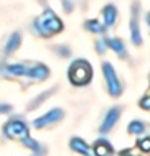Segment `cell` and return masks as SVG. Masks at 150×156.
I'll return each instance as SVG.
<instances>
[{
  "label": "cell",
  "instance_id": "cell-1",
  "mask_svg": "<svg viewBox=\"0 0 150 156\" xmlns=\"http://www.w3.org/2000/svg\"><path fill=\"white\" fill-rule=\"evenodd\" d=\"M63 30V23L51 10H46L45 13L36 16L33 22V31L41 38H50Z\"/></svg>",
  "mask_w": 150,
  "mask_h": 156
},
{
  "label": "cell",
  "instance_id": "cell-2",
  "mask_svg": "<svg viewBox=\"0 0 150 156\" xmlns=\"http://www.w3.org/2000/svg\"><path fill=\"white\" fill-rule=\"evenodd\" d=\"M68 77L74 86H86L92 77V69L86 59H76L68 69Z\"/></svg>",
  "mask_w": 150,
  "mask_h": 156
},
{
  "label": "cell",
  "instance_id": "cell-3",
  "mask_svg": "<svg viewBox=\"0 0 150 156\" xmlns=\"http://www.w3.org/2000/svg\"><path fill=\"white\" fill-rule=\"evenodd\" d=\"M2 132H3V136L7 140H12V141H21L27 136H30L28 125L21 117H13V119L5 122Z\"/></svg>",
  "mask_w": 150,
  "mask_h": 156
},
{
  "label": "cell",
  "instance_id": "cell-4",
  "mask_svg": "<svg viewBox=\"0 0 150 156\" xmlns=\"http://www.w3.org/2000/svg\"><path fill=\"white\" fill-rule=\"evenodd\" d=\"M102 73H104L106 87H107V90H109V94L114 95V97L121 95V92H122V84H121V81L117 79V74H115L114 67L111 66L109 62H104V64H102Z\"/></svg>",
  "mask_w": 150,
  "mask_h": 156
},
{
  "label": "cell",
  "instance_id": "cell-5",
  "mask_svg": "<svg viewBox=\"0 0 150 156\" xmlns=\"http://www.w3.org/2000/svg\"><path fill=\"white\" fill-rule=\"evenodd\" d=\"M64 117V112L61 108H53V110L46 112L45 115L38 117V119L33 120V126L36 130H43V128H48V126H53L56 125L58 122H61Z\"/></svg>",
  "mask_w": 150,
  "mask_h": 156
},
{
  "label": "cell",
  "instance_id": "cell-6",
  "mask_svg": "<svg viewBox=\"0 0 150 156\" xmlns=\"http://www.w3.org/2000/svg\"><path fill=\"white\" fill-rule=\"evenodd\" d=\"M50 76V69L41 62H32L30 64V73H28V79L33 82H43L45 79H48Z\"/></svg>",
  "mask_w": 150,
  "mask_h": 156
},
{
  "label": "cell",
  "instance_id": "cell-7",
  "mask_svg": "<svg viewBox=\"0 0 150 156\" xmlns=\"http://www.w3.org/2000/svg\"><path fill=\"white\" fill-rule=\"evenodd\" d=\"M119 115H121V108H119V107L111 108V110L107 112V115H106L104 122H102V125H101V133H107L109 130H112L114 125L117 123V120H119Z\"/></svg>",
  "mask_w": 150,
  "mask_h": 156
},
{
  "label": "cell",
  "instance_id": "cell-8",
  "mask_svg": "<svg viewBox=\"0 0 150 156\" xmlns=\"http://www.w3.org/2000/svg\"><path fill=\"white\" fill-rule=\"evenodd\" d=\"M69 148L74 151V153H78V154H83V156H92L91 146H89L88 143L83 140V138H78V136L71 138V140H69Z\"/></svg>",
  "mask_w": 150,
  "mask_h": 156
},
{
  "label": "cell",
  "instance_id": "cell-9",
  "mask_svg": "<svg viewBox=\"0 0 150 156\" xmlns=\"http://www.w3.org/2000/svg\"><path fill=\"white\" fill-rule=\"evenodd\" d=\"M91 150H92V156H114V148L107 140H97Z\"/></svg>",
  "mask_w": 150,
  "mask_h": 156
},
{
  "label": "cell",
  "instance_id": "cell-10",
  "mask_svg": "<svg viewBox=\"0 0 150 156\" xmlns=\"http://www.w3.org/2000/svg\"><path fill=\"white\" fill-rule=\"evenodd\" d=\"M20 44H21V35L18 31H15V33H12L10 36H8V40H7V43H5V48H3V53H5V56H12L17 49L20 48Z\"/></svg>",
  "mask_w": 150,
  "mask_h": 156
},
{
  "label": "cell",
  "instance_id": "cell-11",
  "mask_svg": "<svg viewBox=\"0 0 150 156\" xmlns=\"http://www.w3.org/2000/svg\"><path fill=\"white\" fill-rule=\"evenodd\" d=\"M51 92H53V90H45L43 94H40V95H38L36 99H33L32 102H30V105H28V110H33V108H38V107H40V105H41V104L45 102V100H46V99H48V97L51 95Z\"/></svg>",
  "mask_w": 150,
  "mask_h": 156
},
{
  "label": "cell",
  "instance_id": "cell-12",
  "mask_svg": "<svg viewBox=\"0 0 150 156\" xmlns=\"http://www.w3.org/2000/svg\"><path fill=\"white\" fill-rule=\"evenodd\" d=\"M107 44H109L121 58L126 56V48H124V43H122L121 40H109V41H107Z\"/></svg>",
  "mask_w": 150,
  "mask_h": 156
},
{
  "label": "cell",
  "instance_id": "cell-13",
  "mask_svg": "<svg viewBox=\"0 0 150 156\" xmlns=\"http://www.w3.org/2000/svg\"><path fill=\"white\" fill-rule=\"evenodd\" d=\"M104 20H106V25L111 27L114 22H115V8L114 7H106L104 8Z\"/></svg>",
  "mask_w": 150,
  "mask_h": 156
},
{
  "label": "cell",
  "instance_id": "cell-14",
  "mask_svg": "<svg viewBox=\"0 0 150 156\" xmlns=\"http://www.w3.org/2000/svg\"><path fill=\"white\" fill-rule=\"evenodd\" d=\"M86 28L92 33H102L104 31V27L97 22V20H91V22H86Z\"/></svg>",
  "mask_w": 150,
  "mask_h": 156
},
{
  "label": "cell",
  "instance_id": "cell-15",
  "mask_svg": "<svg viewBox=\"0 0 150 156\" xmlns=\"http://www.w3.org/2000/svg\"><path fill=\"white\" fill-rule=\"evenodd\" d=\"M144 128H145L144 123H140V122H132V123L129 125V133H132V135L144 133Z\"/></svg>",
  "mask_w": 150,
  "mask_h": 156
},
{
  "label": "cell",
  "instance_id": "cell-16",
  "mask_svg": "<svg viewBox=\"0 0 150 156\" xmlns=\"http://www.w3.org/2000/svg\"><path fill=\"white\" fill-rule=\"evenodd\" d=\"M139 150L140 151H144V153H148L150 151V136H147V138H142V140H139Z\"/></svg>",
  "mask_w": 150,
  "mask_h": 156
},
{
  "label": "cell",
  "instance_id": "cell-17",
  "mask_svg": "<svg viewBox=\"0 0 150 156\" xmlns=\"http://www.w3.org/2000/svg\"><path fill=\"white\" fill-rule=\"evenodd\" d=\"M54 51H56L58 56H61V58H68L71 54V51H69V48H68V46H56V48H54Z\"/></svg>",
  "mask_w": 150,
  "mask_h": 156
},
{
  "label": "cell",
  "instance_id": "cell-18",
  "mask_svg": "<svg viewBox=\"0 0 150 156\" xmlns=\"http://www.w3.org/2000/svg\"><path fill=\"white\" fill-rule=\"evenodd\" d=\"M10 112H12L10 104H0V115H2V113H10Z\"/></svg>",
  "mask_w": 150,
  "mask_h": 156
},
{
  "label": "cell",
  "instance_id": "cell-19",
  "mask_svg": "<svg viewBox=\"0 0 150 156\" xmlns=\"http://www.w3.org/2000/svg\"><path fill=\"white\" fill-rule=\"evenodd\" d=\"M96 48H97V51H99V53H102L106 49V43H104V41H97Z\"/></svg>",
  "mask_w": 150,
  "mask_h": 156
},
{
  "label": "cell",
  "instance_id": "cell-20",
  "mask_svg": "<svg viewBox=\"0 0 150 156\" xmlns=\"http://www.w3.org/2000/svg\"><path fill=\"white\" fill-rule=\"evenodd\" d=\"M63 3H64V10H66V12H69L71 10V0H63Z\"/></svg>",
  "mask_w": 150,
  "mask_h": 156
},
{
  "label": "cell",
  "instance_id": "cell-21",
  "mask_svg": "<svg viewBox=\"0 0 150 156\" xmlns=\"http://www.w3.org/2000/svg\"><path fill=\"white\" fill-rule=\"evenodd\" d=\"M119 156H137V154H134V153H132V151H122V153L121 154H119Z\"/></svg>",
  "mask_w": 150,
  "mask_h": 156
}]
</instances>
